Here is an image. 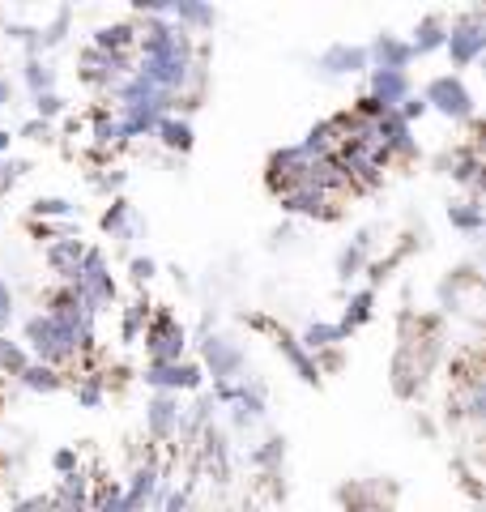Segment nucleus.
Wrapping results in <instances>:
<instances>
[{"label":"nucleus","mask_w":486,"mask_h":512,"mask_svg":"<svg viewBox=\"0 0 486 512\" xmlns=\"http://www.w3.org/2000/svg\"><path fill=\"white\" fill-rule=\"evenodd\" d=\"M64 111H69V99H64V94H39L35 99V120H43V124H52L56 116H64Z\"/></svg>","instance_id":"obj_44"},{"label":"nucleus","mask_w":486,"mask_h":512,"mask_svg":"<svg viewBox=\"0 0 486 512\" xmlns=\"http://www.w3.org/2000/svg\"><path fill=\"white\" fill-rule=\"evenodd\" d=\"M141 380H145V389L171 393V397H180V393H205V372H201V363H197V359H180V363H145V367H141Z\"/></svg>","instance_id":"obj_7"},{"label":"nucleus","mask_w":486,"mask_h":512,"mask_svg":"<svg viewBox=\"0 0 486 512\" xmlns=\"http://www.w3.org/2000/svg\"><path fill=\"white\" fill-rule=\"evenodd\" d=\"M448 222H452V231H461V235H478L486 227V214H482V201L478 197H465V201H452L448 205Z\"/></svg>","instance_id":"obj_34"},{"label":"nucleus","mask_w":486,"mask_h":512,"mask_svg":"<svg viewBox=\"0 0 486 512\" xmlns=\"http://www.w3.org/2000/svg\"><path fill=\"white\" fill-rule=\"evenodd\" d=\"M444 39H448V18H444V13H427V18H418L414 39H410L414 60H418V56H435V52H444Z\"/></svg>","instance_id":"obj_27"},{"label":"nucleus","mask_w":486,"mask_h":512,"mask_svg":"<svg viewBox=\"0 0 486 512\" xmlns=\"http://www.w3.org/2000/svg\"><path fill=\"white\" fill-rule=\"evenodd\" d=\"M303 350H312V355H324V350H342L350 342V333L337 325V320H312L303 333H299Z\"/></svg>","instance_id":"obj_29"},{"label":"nucleus","mask_w":486,"mask_h":512,"mask_svg":"<svg viewBox=\"0 0 486 512\" xmlns=\"http://www.w3.org/2000/svg\"><path fill=\"white\" fill-rule=\"evenodd\" d=\"M486 52V13L469 9L457 22H448V39H444V56L452 60V69H469L478 64V56Z\"/></svg>","instance_id":"obj_5"},{"label":"nucleus","mask_w":486,"mask_h":512,"mask_svg":"<svg viewBox=\"0 0 486 512\" xmlns=\"http://www.w3.org/2000/svg\"><path fill=\"white\" fill-rule=\"evenodd\" d=\"M124 487V512H145V504H162V466H154V461H145V466L133 470V478Z\"/></svg>","instance_id":"obj_13"},{"label":"nucleus","mask_w":486,"mask_h":512,"mask_svg":"<svg viewBox=\"0 0 486 512\" xmlns=\"http://www.w3.org/2000/svg\"><path fill=\"white\" fill-rule=\"evenodd\" d=\"M243 367H248V355L235 338L226 333H214V329H201V372L214 376V384L222 380H243Z\"/></svg>","instance_id":"obj_6"},{"label":"nucleus","mask_w":486,"mask_h":512,"mask_svg":"<svg viewBox=\"0 0 486 512\" xmlns=\"http://www.w3.org/2000/svg\"><path fill=\"white\" fill-rule=\"evenodd\" d=\"M367 60H371V69H401V73H410V64H414V52H410V39H401V35H376L367 47Z\"/></svg>","instance_id":"obj_18"},{"label":"nucleus","mask_w":486,"mask_h":512,"mask_svg":"<svg viewBox=\"0 0 486 512\" xmlns=\"http://www.w3.org/2000/svg\"><path fill=\"white\" fill-rule=\"evenodd\" d=\"M154 137L162 141V150H171V154H188L192 146H197L192 120H184V116H162L158 128H154Z\"/></svg>","instance_id":"obj_30"},{"label":"nucleus","mask_w":486,"mask_h":512,"mask_svg":"<svg viewBox=\"0 0 486 512\" xmlns=\"http://www.w3.org/2000/svg\"><path fill=\"white\" fill-rule=\"evenodd\" d=\"M99 227H103V235L120 239V244H133V239H137V214H133V201H128V197H111V205H107L103 218H99Z\"/></svg>","instance_id":"obj_24"},{"label":"nucleus","mask_w":486,"mask_h":512,"mask_svg":"<svg viewBox=\"0 0 486 512\" xmlns=\"http://www.w3.org/2000/svg\"><path fill=\"white\" fill-rule=\"evenodd\" d=\"M188 495H192V487H180V491L162 495V512H188Z\"/></svg>","instance_id":"obj_54"},{"label":"nucleus","mask_w":486,"mask_h":512,"mask_svg":"<svg viewBox=\"0 0 486 512\" xmlns=\"http://www.w3.org/2000/svg\"><path fill=\"white\" fill-rule=\"evenodd\" d=\"M180 423H184V406L180 397L171 393H154L150 402H145V436H150L154 444H167L180 436Z\"/></svg>","instance_id":"obj_10"},{"label":"nucleus","mask_w":486,"mask_h":512,"mask_svg":"<svg viewBox=\"0 0 486 512\" xmlns=\"http://www.w3.org/2000/svg\"><path fill=\"white\" fill-rule=\"evenodd\" d=\"M90 184L99 192H111V197H120L124 184H128V171H103V175H90Z\"/></svg>","instance_id":"obj_51"},{"label":"nucleus","mask_w":486,"mask_h":512,"mask_svg":"<svg viewBox=\"0 0 486 512\" xmlns=\"http://www.w3.org/2000/svg\"><path fill=\"white\" fill-rule=\"evenodd\" d=\"M107 393H111V384H107L103 372H86V376H77V384H73V397H77L81 410H99L107 402Z\"/></svg>","instance_id":"obj_35"},{"label":"nucleus","mask_w":486,"mask_h":512,"mask_svg":"<svg viewBox=\"0 0 486 512\" xmlns=\"http://www.w3.org/2000/svg\"><path fill=\"white\" fill-rule=\"evenodd\" d=\"M367 69H371V60H367L363 43H333L316 56L320 77H354V73H367Z\"/></svg>","instance_id":"obj_12"},{"label":"nucleus","mask_w":486,"mask_h":512,"mask_svg":"<svg viewBox=\"0 0 486 512\" xmlns=\"http://www.w3.org/2000/svg\"><path fill=\"white\" fill-rule=\"evenodd\" d=\"M282 457H286V440L282 436H269L261 448H252V470H273V466H282Z\"/></svg>","instance_id":"obj_43"},{"label":"nucleus","mask_w":486,"mask_h":512,"mask_svg":"<svg viewBox=\"0 0 486 512\" xmlns=\"http://www.w3.org/2000/svg\"><path fill=\"white\" fill-rule=\"evenodd\" d=\"M214 414H218V406H214V397H209V393H201V397H197V406H192V410H184L180 436H184V440H197V436H201V431H205L209 423H214Z\"/></svg>","instance_id":"obj_38"},{"label":"nucleus","mask_w":486,"mask_h":512,"mask_svg":"<svg viewBox=\"0 0 486 512\" xmlns=\"http://www.w3.org/2000/svg\"><path fill=\"white\" fill-rule=\"evenodd\" d=\"M86 512H124V487L111 478H90V508Z\"/></svg>","instance_id":"obj_37"},{"label":"nucleus","mask_w":486,"mask_h":512,"mask_svg":"<svg viewBox=\"0 0 486 512\" xmlns=\"http://www.w3.org/2000/svg\"><path fill=\"white\" fill-rule=\"evenodd\" d=\"M367 94L384 111H397V103L414 94V82H410V73H401V69H367Z\"/></svg>","instance_id":"obj_16"},{"label":"nucleus","mask_w":486,"mask_h":512,"mask_svg":"<svg viewBox=\"0 0 486 512\" xmlns=\"http://www.w3.org/2000/svg\"><path fill=\"white\" fill-rule=\"evenodd\" d=\"M376 141L388 150V158H401V163H414L418 158V137H414V128L410 124H401L397 120V111H388V116L376 120Z\"/></svg>","instance_id":"obj_14"},{"label":"nucleus","mask_w":486,"mask_h":512,"mask_svg":"<svg viewBox=\"0 0 486 512\" xmlns=\"http://www.w3.org/2000/svg\"><path fill=\"white\" fill-rule=\"evenodd\" d=\"M167 22L188 30V35H197V30H214L218 26V9L201 5V0H171V18Z\"/></svg>","instance_id":"obj_26"},{"label":"nucleus","mask_w":486,"mask_h":512,"mask_svg":"<svg viewBox=\"0 0 486 512\" xmlns=\"http://www.w3.org/2000/svg\"><path fill=\"white\" fill-rule=\"evenodd\" d=\"M150 312H154V303L145 299V295H137L133 303H124V312H120V342L124 346H137L141 342L145 325H150Z\"/></svg>","instance_id":"obj_32"},{"label":"nucleus","mask_w":486,"mask_h":512,"mask_svg":"<svg viewBox=\"0 0 486 512\" xmlns=\"http://www.w3.org/2000/svg\"><path fill=\"white\" fill-rule=\"evenodd\" d=\"M90 508V474L77 470L69 478H60L52 491V512H86Z\"/></svg>","instance_id":"obj_25"},{"label":"nucleus","mask_w":486,"mask_h":512,"mask_svg":"<svg viewBox=\"0 0 486 512\" xmlns=\"http://www.w3.org/2000/svg\"><path fill=\"white\" fill-rule=\"evenodd\" d=\"M371 316H376V291H371V286H363V291H350L346 312H342V320H337V325H342L350 338H354V333H359L363 325H371Z\"/></svg>","instance_id":"obj_31"},{"label":"nucleus","mask_w":486,"mask_h":512,"mask_svg":"<svg viewBox=\"0 0 486 512\" xmlns=\"http://www.w3.org/2000/svg\"><path fill=\"white\" fill-rule=\"evenodd\" d=\"M81 252H86V239H81V235H60V239H52V244L43 248V261L60 278V286H73L77 282Z\"/></svg>","instance_id":"obj_15"},{"label":"nucleus","mask_w":486,"mask_h":512,"mask_svg":"<svg viewBox=\"0 0 486 512\" xmlns=\"http://www.w3.org/2000/svg\"><path fill=\"white\" fill-rule=\"evenodd\" d=\"M265 384L261 380H248L243 376V384H239V402L231 406V423L243 431V427H252V423H261L265 419Z\"/></svg>","instance_id":"obj_22"},{"label":"nucleus","mask_w":486,"mask_h":512,"mask_svg":"<svg viewBox=\"0 0 486 512\" xmlns=\"http://www.w3.org/2000/svg\"><path fill=\"white\" fill-rule=\"evenodd\" d=\"M0 35H9V39L26 43V56H39V26H22V22H9V26H0Z\"/></svg>","instance_id":"obj_45"},{"label":"nucleus","mask_w":486,"mask_h":512,"mask_svg":"<svg viewBox=\"0 0 486 512\" xmlns=\"http://www.w3.org/2000/svg\"><path fill=\"white\" fill-rule=\"evenodd\" d=\"M22 346L30 350L35 363H47V367H56V372H64L69 363L81 359L77 329L64 325V320H56V316H47V312H35L22 325Z\"/></svg>","instance_id":"obj_1"},{"label":"nucleus","mask_w":486,"mask_h":512,"mask_svg":"<svg viewBox=\"0 0 486 512\" xmlns=\"http://www.w3.org/2000/svg\"><path fill=\"white\" fill-rule=\"evenodd\" d=\"M9 99H13V82L9 77H0V107H9Z\"/></svg>","instance_id":"obj_56"},{"label":"nucleus","mask_w":486,"mask_h":512,"mask_svg":"<svg viewBox=\"0 0 486 512\" xmlns=\"http://www.w3.org/2000/svg\"><path fill=\"white\" fill-rule=\"evenodd\" d=\"M307 163H312V158H303V154H299V146H282V150H273V154H269V163H265V184H269L273 197H282L286 188L303 184Z\"/></svg>","instance_id":"obj_11"},{"label":"nucleus","mask_w":486,"mask_h":512,"mask_svg":"<svg viewBox=\"0 0 486 512\" xmlns=\"http://www.w3.org/2000/svg\"><path fill=\"white\" fill-rule=\"evenodd\" d=\"M273 346H278V355L286 359V367H290V372H295L303 384H316V389H320V367H316V355H312V350H303V342L295 338V333H286L282 325H278V333H273Z\"/></svg>","instance_id":"obj_17"},{"label":"nucleus","mask_w":486,"mask_h":512,"mask_svg":"<svg viewBox=\"0 0 486 512\" xmlns=\"http://www.w3.org/2000/svg\"><path fill=\"white\" fill-rule=\"evenodd\" d=\"M423 103H427V111H440V116L452 120V124H474V111H478L474 94H469L461 73L431 77V82L423 86Z\"/></svg>","instance_id":"obj_3"},{"label":"nucleus","mask_w":486,"mask_h":512,"mask_svg":"<svg viewBox=\"0 0 486 512\" xmlns=\"http://www.w3.org/2000/svg\"><path fill=\"white\" fill-rule=\"evenodd\" d=\"M278 205L286 214H295V218H316V222H333V218H342V210H337V197H329V192H320L312 184H295V188H286Z\"/></svg>","instance_id":"obj_9"},{"label":"nucleus","mask_w":486,"mask_h":512,"mask_svg":"<svg viewBox=\"0 0 486 512\" xmlns=\"http://www.w3.org/2000/svg\"><path fill=\"white\" fill-rule=\"evenodd\" d=\"M77 77L94 90H111L116 82H124V77H133V56L94 52V47H86V52L77 56Z\"/></svg>","instance_id":"obj_8"},{"label":"nucleus","mask_w":486,"mask_h":512,"mask_svg":"<svg viewBox=\"0 0 486 512\" xmlns=\"http://www.w3.org/2000/svg\"><path fill=\"white\" fill-rule=\"evenodd\" d=\"M137 39H141V26H137V22H111V26H99V30H94L90 47H94V52H116V56H133Z\"/></svg>","instance_id":"obj_23"},{"label":"nucleus","mask_w":486,"mask_h":512,"mask_svg":"<svg viewBox=\"0 0 486 512\" xmlns=\"http://www.w3.org/2000/svg\"><path fill=\"white\" fill-rule=\"evenodd\" d=\"M295 146H299L303 158H333L337 146H342V128H337L333 116H329V120H316V124L303 133V141H295Z\"/></svg>","instance_id":"obj_21"},{"label":"nucleus","mask_w":486,"mask_h":512,"mask_svg":"<svg viewBox=\"0 0 486 512\" xmlns=\"http://www.w3.org/2000/svg\"><path fill=\"white\" fill-rule=\"evenodd\" d=\"M73 291H77L81 308H86L90 316L107 312L111 303L120 299V282L111 278V265H107L103 248H90V244H86V252H81V265H77V282H73Z\"/></svg>","instance_id":"obj_2"},{"label":"nucleus","mask_w":486,"mask_h":512,"mask_svg":"<svg viewBox=\"0 0 486 512\" xmlns=\"http://www.w3.org/2000/svg\"><path fill=\"white\" fill-rule=\"evenodd\" d=\"M248 329H256V333H278V325H273L265 312H252V316H248Z\"/></svg>","instance_id":"obj_55"},{"label":"nucleus","mask_w":486,"mask_h":512,"mask_svg":"<svg viewBox=\"0 0 486 512\" xmlns=\"http://www.w3.org/2000/svg\"><path fill=\"white\" fill-rule=\"evenodd\" d=\"M201 461H205V470L218 478V483H226L231 478V440H226V431L218 423H209L201 431Z\"/></svg>","instance_id":"obj_19"},{"label":"nucleus","mask_w":486,"mask_h":512,"mask_svg":"<svg viewBox=\"0 0 486 512\" xmlns=\"http://www.w3.org/2000/svg\"><path fill=\"white\" fill-rule=\"evenodd\" d=\"M69 26H73V9H69V5H60V9H56V18L47 22V26H39V56H43V52H52V47H60L64 39H69Z\"/></svg>","instance_id":"obj_41"},{"label":"nucleus","mask_w":486,"mask_h":512,"mask_svg":"<svg viewBox=\"0 0 486 512\" xmlns=\"http://www.w3.org/2000/svg\"><path fill=\"white\" fill-rule=\"evenodd\" d=\"M371 227H363L359 235L350 239V244L337 252V282H350V278H359L363 269H367V256H371Z\"/></svg>","instance_id":"obj_28"},{"label":"nucleus","mask_w":486,"mask_h":512,"mask_svg":"<svg viewBox=\"0 0 486 512\" xmlns=\"http://www.w3.org/2000/svg\"><path fill=\"white\" fill-rule=\"evenodd\" d=\"M444 175H452V184H465L469 192H482V158H478V150L474 146H461V150H452V154H444Z\"/></svg>","instance_id":"obj_20"},{"label":"nucleus","mask_w":486,"mask_h":512,"mask_svg":"<svg viewBox=\"0 0 486 512\" xmlns=\"http://www.w3.org/2000/svg\"><path fill=\"white\" fill-rule=\"evenodd\" d=\"M26 171H30L26 158H0V192H9Z\"/></svg>","instance_id":"obj_48"},{"label":"nucleus","mask_w":486,"mask_h":512,"mask_svg":"<svg viewBox=\"0 0 486 512\" xmlns=\"http://www.w3.org/2000/svg\"><path fill=\"white\" fill-rule=\"evenodd\" d=\"M13 137H26V141H43V146H47V141L56 137V128H52V124H43V120H26V124H22V128H18V133H13Z\"/></svg>","instance_id":"obj_52"},{"label":"nucleus","mask_w":486,"mask_h":512,"mask_svg":"<svg viewBox=\"0 0 486 512\" xmlns=\"http://www.w3.org/2000/svg\"><path fill=\"white\" fill-rule=\"evenodd\" d=\"M13 316H18V299H13V286L0 278V333H9Z\"/></svg>","instance_id":"obj_50"},{"label":"nucleus","mask_w":486,"mask_h":512,"mask_svg":"<svg viewBox=\"0 0 486 512\" xmlns=\"http://www.w3.org/2000/svg\"><path fill=\"white\" fill-rule=\"evenodd\" d=\"M423 116H427V103H423V94H418V90L410 94V99H401V103H397V120H401V124H410V128H414Z\"/></svg>","instance_id":"obj_47"},{"label":"nucleus","mask_w":486,"mask_h":512,"mask_svg":"<svg viewBox=\"0 0 486 512\" xmlns=\"http://www.w3.org/2000/svg\"><path fill=\"white\" fill-rule=\"evenodd\" d=\"M141 342H145L150 363H180L184 350H188V329L180 325V316H175L171 308H154Z\"/></svg>","instance_id":"obj_4"},{"label":"nucleus","mask_w":486,"mask_h":512,"mask_svg":"<svg viewBox=\"0 0 486 512\" xmlns=\"http://www.w3.org/2000/svg\"><path fill=\"white\" fill-rule=\"evenodd\" d=\"M18 384H22V389H30V393H39V397H52V393H60L64 384H69V376L56 372V367H47V363L30 359V367L18 376Z\"/></svg>","instance_id":"obj_33"},{"label":"nucleus","mask_w":486,"mask_h":512,"mask_svg":"<svg viewBox=\"0 0 486 512\" xmlns=\"http://www.w3.org/2000/svg\"><path fill=\"white\" fill-rule=\"evenodd\" d=\"M94 128H90V137H94V150H111V146H120V124H116V111L111 107H94Z\"/></svg>","instance_id":"obj_39"},{"label":"nucleus","mask_w":486,"mask_h":512,"mask_svg":"<svg viewBox=\"0 0 486 512\" xmlns=\"http://www.w3.org/2000/svg\"><path fill=\"white\" fill-rule=\"evenodd\" d=\"M77 205L69 197H35L30 201V218L35 222H56V218H73Z\"/></svg>","instance_id":"obj_42"},{"label":"nucleus","mask_w":486,"mask_h":512,"mask_svg":"<svg viewBox=\"0 0 486 512\" xmlns=\"http://www.w3.org/2000/svg\"><path fill=\"white\" fill-rule=\"evenodd\" d=\"M154 274H158V261H154V256H133V261H128V278H133L137 286H150Z\"/></svg>","instance_id":"obj_49"},{"label":"nucleus","mask_w":486,"mask_h":512,"mask_svg":"<svg viewBox=\"0 0 486 512\" xmlns=\"http://www.w3.org/2000/svg\"><path fill=\"white\" fill-rule=\"evenodd\" d=\"M52 470H56L60 478H69V474H77V470H81V453H77V448H73V444H64V448H56V453H52Z\"/></svg>","instance_id":"obj_46"},{"label":"nucleus","mask_w":486,"mask_h":512,"mask_svg":"<svg viewBox=\"0 0 486 512\" xmlns=\"http://www.w3.org/2000/svg\"><path fill=\"white\" fill-rule=\"evenodd\" d=\"M13 512H52V495H26L13 504Z\"/></svg>","instance_id":"obj_53"},{"label":"nucleus","mask_w":486,"mask_h":512,"mask_svg":"<svg viewBox=\"0 0 486 512\" xmlns=\"http://www.w3.org/2000/svg\"><path fill=\"white\" fill-rule=\"evenodd\" d=\"M26 367H30V350H26L22 342H13L9 333H0V376H13V380H18Z\"/></svg>","instance_id":"obj_40"},{"label":"nucleus","mask_w":486,"mask_h":512,"mask_svg":"<svg viewBox=\"0 0 486 512\" xmlns=\"http://www.w3.org/2000/svg\"><path fill=\"white\" fill-rule=\"evenodd\" d=\"M22 82H26V90L39 99V94H52V90H56V69H52V64H47L43 56H26Z\"/></svg>","instance_id":"obj_36"},{"label":"nucleus","mask_w":486,"mask_h":512,"mask_svg":"<svg viewBox=\"0 0 486 512\" xmlns=\"http://www.w3.org/2000/svg\"><path fill=\"white\" fill-rule=\"evenodd\" d=\"M9 146H13V133L9 128H0V158H9Z\"/></svg>","instance_id":"obj_57"}]
</instances>
